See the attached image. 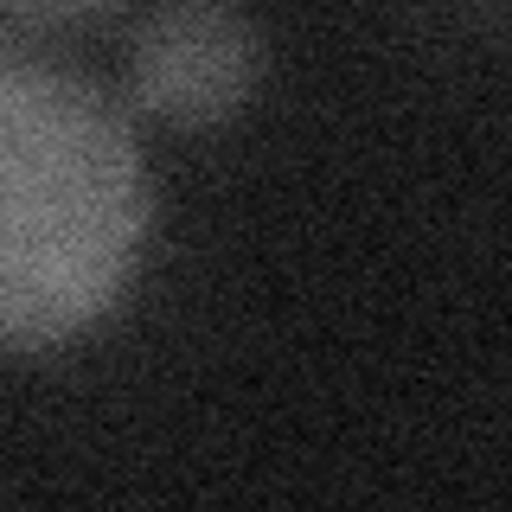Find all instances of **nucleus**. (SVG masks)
Returning a JSON list of instances; mask_svg holds the SVG:
<instances>
[{
	"instance_id": "f257e3e1",
	"label": "nucleus",
	"mask_w": 512,
	"mask_h": 512,
	"mask_svg": "<svg viewBox=\"0 0 512 512\" xmlns=\"http://www.w3.org/2000/svg\"><path fill=\"white\" fill-rule=\"evenodd\" d=\"M154 224L128 116L52 64H0V352H52L122 308Z\"/></svg>"
},
{
	"instance_id": "f03ea898",
	"label": "nucleus",
	"mask_w": 512,
	"mask_h": 512,
	"mask_svg": "<svg viewBox=\"0 0 512 512\" xmlns=\"http://www.w3.org/2000/svg\"><path fill=\"white\" fill-rule=\"evenodd\" d=\"M263 84V32L237 0H167L128 52V96L167 128H224Z\"/></svg>"
},
{
	"instance_id": "7ed1b4c3",
	"label": "nucleus",
	"mask_w": 512,
	"mask_h": 512,
	"mask_svg": "<svg viewBox=\"0 0 512 512\" xmlns=\"http://www.w3.org/2000/svg\"><path fill=\"white\" fill-rule=\"evenodd\" d=\"M13 13H26V20H52V26H64V20H96V13H109L116 0H7Z\"/></svg>"
}]
</instances>
